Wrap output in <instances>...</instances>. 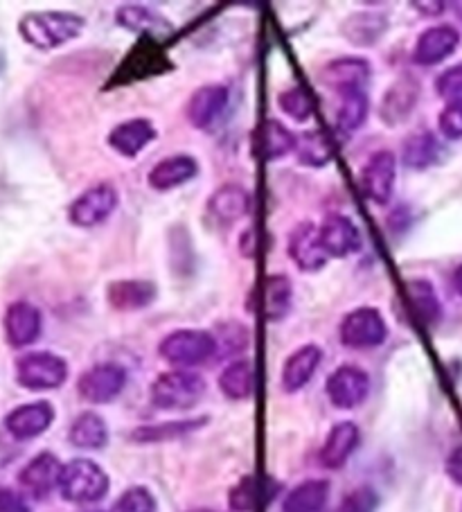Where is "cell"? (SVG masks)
I'll list each match as a JSON object with an SVG mask.
<instances>
[{
  "mask_svg": "<svg viewBox=\"0 0 462 512\" xmlns=\"http://www.w3.org/2000/svg\"><path fill=\"white\" fill-rule=\"evenodd\" d=\"M325 393L336 409L352 411L366 402L370 393V377L359 366H341L327 377Z\"/></svg>",
  "mask_w": 462,
  "mask_h": 512,
  "instance_id": "8fae6325",
  "label": "cell"
},
{
  "mask_svg": "<svg viewBox=\"0 0 462 512\" xmlns=\"http://www.w3.org/2000/svg\"><path fill=\"white\" fill-rule=\"evenodd\" d=\"M158 287L151 280H113L106 287V300L118 312H140L156 303Z\"/></svg>",
  "mask_w": 462,
  "mask_h": 512,
  "instance_id": "7402d4cb",
  "label": "cell"
},
{
  "mask_svg": "<svg viewBox=\"0 0 462 512\" xmlns=\"http://www.w3.org/2000/svg\"><path fill=\"white\" fill-rule=\"evenodd\" d=\"M379 506V494L370 485L354 488L350 494H345L341 501L339 512H375Z\"/></svg>",
  "mask_w": 462,
  "mask_h": 512,
  "instance_id": "b9f144b4",
  "label": "cell"
},
{
  "mask_svg": "<svg viewBox=\"0 0 462 512\" xmlns=\"http://www.w3.org/2000/svg\"><path fill=\"white\" fill-rule=\"evenodd\" d=\"M447 474L453 483L462 485V447L453 449L451 456L447 458Z\"/></svg>",
  "mask_w": 462,
  "mask_h": 512,
  "instance_id": "bcb514c9",
  "label": "cell"
},
{
  "mask_svg": "<svg viewBox=\"0 0 462 512\" xmlns=\"http://www.w3.org/2000/svg\"><path fill=\"white\" fill-rule=\"evenodd\" d=\"M219 391L228 400L242 402L248 400L255 391V366L248 359H237L228 364L219 375Z\"/></svg>",
  "mask_w": 462,
  "mask_h": 512,
  "instance_id": "836d02e7",
  "label": "cell"
},
{
  "mask_svg": "<svg viewBox=\"0 0 462 512\" xmlns=\"http://www.w3.org/2000/svg\"><path fill=\"white\" fill-rule=\"evenodd\" d=\"M52 420H55V409L50 402H30L16 406L5 418V429L16 440H32L46 434Z\"/></svg>",
  "mask_w": 462,
  "mask_h": 512,
  "instance_id": "44dd1931",
  "label": "cell"
},
{
  "mask_svg": "<svg viewBox=\"0 0 462 512\" xmlns=\"http://www.w3.org/2000/svg\"><path fill=\"white\" fill-rule=\"evenodd\" d=\"M287 253L291 262L302 273H318L325 269L327 253L321 246V237H318V226L314 222H300L291 228L289 240H287Z\"/></svg>",
  "mask_w": 462,
  "mask_h": 512,
  "instance_id": "7c38bea8",
  "label": "cell"
},
{
  "mask_svg": "<svg viewBox=\"0 0 462 512\" xmlns=\"http://www.w3.org/2000/svg\"><path fill=\"white\" fill-rule=\"evenodd\" d=\"M115 512H156V499L147 488H129L115 501Z\"/></svg>",
  "mask_w": 462,
  "mask_h": 512,
  "instance_id": "ab89813d",
  "label": "cell"
},
{
  "mask_svg": "<svg viewBox=\"0 0 462 512\" xmlns=\"http://www.w3.org/2000/svg\"><path fill=\"white\" fill-rule=\"evenodd\" d=\"M118 203L120 194L113 183L91 185L68 206V222L77 228H95L115 213Z\"/></svg>",
  "mask_w": 462,
  "mask_h": 512,
  "instance_id": "ba28073f",
  "label": "cell"
},
{
  "mask_svg": "<svg viewBox=\"0 0 462 512\" xmlns=\"http://www.w3.org/2000/svg\"><path fill=\"white\" fill-rule=\"evenodd\" d=\"M417 97H420V86H417L411 75H402L390 84L384 97H381L379 118L384 120V125L388 127L402 125V122L415 111Z\"/></svg>",
  "mask_w": 462,
  "mask_h": 512,
  "instance_id": "d6986e66",
  "label": "cell"
},
{
  "mask_svg": "<svg viewBox=\"0 0 462 512\" xmlns=\"http://www.w3.org/2000/svg\"><path fill=\"white\" fill-rule=\"evenodd\" d=\"M230 102V91L224 84H206L190 95L188 120L194 129L206 131L215 127L224 116Z\"/></svg>",
  "mask_w": 462,
  "mask_h": 512,
  "instance_id": "5bb4252c",
  "label": "cell"
},
{
  "mask_svg": "<svg viewBox=\"0 0 462 512\" xmlns=\"http://www.w3.org/2000/svg\"><path fill=\"white\" fill-rule=\"evenodd\" d=\"M115 23L120 28L142 34V39H156L161 41L165 34L174 32V25L145 5H122L115 12Z\"/></svg>",
  "mask_w": 462,
  "mask_h": 512,
  "instance_id": "cb8c5ba5",
  "label": "cell"
},
{
  "mask_svg": "<svg viewBox=\"0 0 462 512\" xmlns=\"http://www.w3.org/2000/svg\"><path fill=\"white\" fill-rule=\"evenodd\" d=\"M61 470L64 465L59 463V458L50 452H43L34 456L32 461L23 467L19 474V483L23 485L25 492H30L32 497H48V494L59 488Z\"/></svg>",
  "mask_w": 462,
  "mask_h": 512,
  "instance_id": "603a6c76",
  "label": "cell"
},
{
  "mask_svg": "<svg viewBox=\"0 0 462 512\" xmlns=\"http://www.w3.org/2000/svg\"><path fill=\"white\" fill-rule=\"evenodd\" d=\"M201 425H206V418L201 420H183V422H167V425H154V427H140L133 431V440L138 443H158V440H172V438H181L190 431L199 429Z\"/></svg>",
  "mask_w": 462,
  "mask_h": 512,
  "instance_id": "8d00e7d4",
  "label": "cell"
},
{
  "mask_svg": "<svg viewBox=\"0 0 462 512\" xmlns=\"http://www.w3.org/2000/svg\"><path fill=\"white\" fill-rule=\"evenodd\" d=\"M199 176V161L190 154H174L156 163L147 174V183L156 192H170L183 188L185 183L194 181Z\"/></svg>",
  "mask_w": 462,
  "mask_h": 512,
  "instance_id": "ffe728a7",
  "label": "cell"
},
{
  "mask_svg": "<svg viewBox=\"0 0 462 512\" xmlns=\"http://www.w3.org/2000/svg\"><path fill=\"white\" fill-rule=\"evenodd\" d=\"M330 499V481L309 479L293 488L282 503L284 512H321Z\"/></svg>",
  "mask_w": 462,
  "mask_h": 512,
  "instance_id": "e575fe53",
  "label": "cell"
},
{
  "mask_svg": "<svg viewBox=\"0 0 462 512\" xmlns=\"http://www.w3.org/2000/svg\"><path fill=\"white\" fill-rule=\"evenodd\" d=\"M323 361V350L314 346V343H307V346L298 348L293 355L284 361L282 366V388L287 393H298L300 388H305L312 377L316 375L318 366Z\"/></svg>",
  "mask_w": 462,
  "mask_h": 512,
  "instance_id": "83f0119b",
  "label": "cell"
},
{
  "mask_svg": "<svg viewBox=\"0 0 462 512\" xmlns=\"http://www.w3.org/2000/svg\"><path fill=\"white\" fill-rule=\"evenodd\" d=\"M257 298H260V312L266 316V321L280 323L287 319L293 307V285L289 276L284 273L266 276L262 287L257 289Z\"/></svg>",
  "mask_w": 462,
  "mask_h": 512,
  "instance_id": "484cf974",
  "label": "cell"
},
{
  "mask_svg": "<svg viewBox=\"0 0 462 512\" xmlns=\"http://www.w3.org/2000/svg\"><path fill=\"white\" fill-rule=\"evenodd\" d=\"M158 136V131L154 127V122L147 118H131L127 122H120L115 125L109 136H106V145H109L115 154H120L124 158H136L140 152L154 143Z\"/></svg>",
  "mask_w": 462,
  "mask_h": 512,
  "instance_id": "ac0fdd59",
  "label": "cell"
},
{
  "mask_svg": "<svg viewBox=\"0 0 462 512\" xmlns=\"http://www.w3.org/2000/svg\"><path fill=\"white\" fill-rule=\"evenodd\" d=\"M109 485V476L95 461L75 458L61 470L59 492L70 503H95L106 497Z\"/></svg>",
  "mask_w": 462,
  "mask_h": 512,
  "instance_id": "277c9868",
  "label": "cell"
},
{
  "mask_svg": "<svg viewBox=\"0 0 462 512\" xmlns=\"http://www.w3.org/2000/svg\"><path fill=\"white\" fill-rule=\"evenodd\" d=\"M361 190L366 197L377 203V206H386L393 199L395 183H397V156L390 149H379V152L370 154V158L361 167L359 174Z\"/></svg>",
  "mask_w": 462,
  "mask_h": 512,
  "instance_id": "9c48e42d",
  "label": "cell"
},
{
  "mask_svg": "<svg viewBox=\"0 0 462 512\" xmlns=\"http://www.w3.org/2000/svg\"><path fill=\"white\" fill-rule=\"evenodd\" d=\"M206 391V379L199 373L176 368L154 379V384H151V402L163 411H188L203 400Z\"/></svg>",
  "mask_w": 462,
  "mask_h": 512,
  "instance_id": "7a4b0ae2",
  "label": "cell"
},
{
  "mask_svg": "<svg viewBox=\"0 0 462 512\" xmlns=\"http://www.w3.org/2000/svg\"><path fill=\"white\" fill-rule=\"evenodd\" d=\"M406 296H408V303H411V307H413L415 316L426 325V328H433V325L442 319L440 298H438V294H435V287L429 280H424V278L408 280Z\"/></svg>",
  "mask_w": 462,
  "mask_h": 512,
  "instance_id": "d6a6232c",
  "label": "cell"
},
{
  "mask_svg": "<svg viewBox=\"0 0 462 512\" xmlns=\"http://www.w3.org/2000/svg\"><path fill=\"white\" fill-rule=\"evenodd\" d=\"M296 154L298 161L307 167H323L330 163V149H327L325 140L316 131H307V134L298 136Z\"/></svg>",
  "mask_w": 462,
  "mask_h": 512,
  "instance_id": "f35d334b",
  "label": "cell"
},
{
  "mask_svg": "<svg viewBox=\"0 0 462 512\" xmlns=\"http://www.w3.org/2000/svg\"><path fill=\"white\" fill-rule=\"evenodd\" d=\"M278 107L284 116H289L296 122H307L314 116L312 95H309L302 86L284 88V91L278 95Z\"/></svg>",
  "mask_w": 462,
  "mask_h": 512,
  "instance_id": "74e56055",
  "label": "cell"
},
{
  "mask_svg": "<svg viewBox=\"0 0 462 512\" xmlns=\"http://www.w3.org/2000/svg\"><path fill=\"white\" fill-rule=\"evenodd\" d=\"M68 438L79 449H102L109 443V427H106L102 416L86 411L82 416H77L73 427H70Z\"/></svg>",
  "mask_w": 462,
  "mask_h": 512,
  "instance_id": "d590c367",
  "label": "cell"
},
{
  "mask_svg": "<svg viewBox=\"0 0 462 512\" xmlns=\"http://www.w3.org/2000/svg\"><path fill=\"white\" fill-rule=\"evenodd\" d=\"M460 43V34L453 25H433L417 37L413 46V64L415 66H438L456 52Z\"/></svg>",
  "mask_w": 462,
  "mask_h": 512,
  "instance_id": "e0dca14e",
  "label": "cell"
},
{
  "mask_svg": "<svg viewBox=\"0 0 462 512\" xmlns=\"http://www.w3.org/2000/svg\"><path fill=\"white\" fill-rule=\"evenodd\" d=\"M0 512H30V508L19 492L0 490Z\"/></svg>",
  "mask_w": 462,
  "mask_h": 512,
  "instance_id": "f6af8a7d",
  "label": "cell"
},
{
  "mask_svg": "<svg viewBox=\"0 0 462 512\" xmlns=\"http://www.w3.org/2000/svg\"><path fill=\"white\" fill-rule=\"evenodd\" d=\"M127 370H124L120 364H97L93 368H88L86 373L79 377L77 382V391L79 397L91 404H109L115 397H120V393L127 386Z\"/></svg>",
  "mask_w": 462,
  "mask_h": 512,
  "instance_id": "30bf717a",
  "label": "cell"
},
{
  "mask_svg": "<svg viewBox=\"0 0 462 512\" xmlns=\"http://www.w3.org/2000/svg\"><path fill=\"white\" fill-rule=\"evenodd\" d=\"M435 91L449 102L462 97V64L444 70V73L435 79Z\"/></svg>",
  "mask_w": 462,
  "mask_h": 512,
  "instance_id": "ee69618b",
  "label": "cell"
},
{
  "mask_svg": "<svg viewBox=\"0 0 462 512\" xmlns=\"http://www.w3.org/2000/svg\"><path fill=\"white\" fill-rule=\"evenodd\" d=\"M442 154L444 149L433 131L422 129L404 140L402 161L408 170H429L442 161Z\"/></svg>",
  "mask_w": 462,
  "mask_h": 512,
  "instance_id": "4dcf8cb0",
  "label": "cell"
},
{
  "mask_svg": "<svg viewBox=\"0 0 462 512\" xmlns=\"http://www.w3.org/2000/svg\"><path fill=\"white\" fill-rule=\"evenodd\" d=\"M339 111H336V131L350 138L366 125L370 113L368 91H350L339 95Z\"/></svg>",
  "mask_w": 462,
  "mask_h": 512,
  "instance_id": "1f68e13d",
  "label": "cell"
},
{
  "mask_svg": "<svg viewBox=\"0 0 462 512\" xmlns=\"http://www.w3.org/2000/svg\"><path fill=\"white\" fill-rule=\"evenodd\" d=\"M318 237L327 258H350L361 251V233L357 224L345 215H330L318 226Z\"/></svg>",
  "mask_w": 462,
  "mask_h": 512,
  "instance_id": "2e32d148",
  "label": "cell"
},
{
  "mask_svg": "<svg viewBox=\"0 0 462 512\" xmlns=\"http://www.w3.org/2000/svg\"><path fill=\"white\" fill-rule=\"evenodd\" d=\"M257 497H260V488H257L255 476H244L233 490H230V508L235 512H251L257 506Z\"/></svg>",
  "mask_w": 462,
  "mask_h": 512,
  "instance_id": "60d3db41",
  "label": "cell"
},
{
  "mask_svg": "<svg viewBox=\"0 0 462 512\" xmlns=\"http://www.w3.org/2000/svg\"><path fill=\"white\" fill-rule=\"evenodd\" d=\"M167 70H172V61L161 48V41L140 39L138 46L122 59V64L113 73L111 86H131L140 79L163 75Z\"/></svg>",
  "mask_w": 462,
  "mask_h": 512,
  "instance_id": "8992f818",
  "label": "cell"
},
{
  "mask_svg": "<svg viewBox=\"0 0 462 512\" xmlns=\"http://www.w3.org/2000/svg\"><path fill=\"white\" fill-rule=\"evenodd\" d=\"M361 443V431L354 422H339L330 429L325 443L321 447V465L327 470H341L350 461V456L357 452Z\"/></svg>",
  "mask_w": 462,
  "mask_h": 512,
  "instance_id": "4316f807",
  "label": "cell"
},
{
  "mask_svg": "<svg viewBox=\"0 0 462 512\" xmlns=\"http://www.w3.org/2000/svg\"><path fill=\"white\" fill-rule=\"evenodd\" d=\"M388 16L384 12H354L341 23V34L352 46L370 48L388 32Z\"/></svg>",
  "mask_w": 462,
  "mask_h": 512,
  "instance_id": "f546056e",
  "label": "cell"
},
{
  "mask_svg": "<svg viewBox=\"0 0 462 512\" xmlns=\"http://www.w3.org/2000/svg\"><path fill=\"white\" fill-rule=\"evenodd\" d=\"M453 287H456V291L462 296V264L456 269V273H453Z\"/></svg>",
  "mask_w": 462,
  "mask_h": 512,
  "instance_id": "c3c4849f",
  "label": "cell"
},
{
  "mask_svg": "<svg viewBox=\"0 0 462 512\" xmlns=\"http://www.w3.org/2000/svg\"><path fill=\"white\" fill-rule=\"evenodd\" d=\"M440 134L447 140H462V97L447 102L438 118Z\"/></svg>",
  "mask_w": 462,
  "mask_h": 512,
  "instance_id": "7bdbcfd3",
  "label": "cell"
},
{
  "mask_svg": "<svg viewBox=\"0 0 462 512\" xmlns=\"http://www.w3.org/2000/svg\"><path fill=\"white\" fill-rule=\"evenodd\" d=\"M208 213L219 224H237L251 213V194L237 183H224L210 194Z\"/></svg>",
  "mask_w": 462,
  "mask_h": 512,
  "instance_id": "d4e9b609",
  "label": "cell"
},
{
  "mask_svg": "<svg viewBox=\"0 0 462 512\" xmlns=\"http://www.w3.org/2000/svg\"><path fill=\"white\" fill-rule=\"evenodd\" d=\"M411 7L420 10L424 16H440L444 14V10H447V3H422V0H415V3H411Z\"/></svg>",
  "mask_w": 462,
  "mask_h": 512,
  "instance_id": "7dc6e473",
  "label": "cell"
},
{
  "mask_svg": "<svg viewBox=\"0 0 462 512\" xmlns=\"http://www.w3.org/2000/svg\"><path fill=\"white\" fill-rule=\"evenodd\" d=\"M68 379V364L55 352H28L16 359V382L28 391H55Z\"/></svg>",
  "mask_w": 462,
  "mask_h": 512,
  "instance_id": "5b68a950",
  "label": "cell"
},
{
  "mask_svg": "<svg viewBox=\"0 0 462 512\" xmlns=\"http://www.w3.org/2000/svg\"><path fill=\"white\" fill-rule=\"evenodd\" d=\"M298 136L280 120H264L255 134V149L264 161H280V158L296 152Z\"/></svg>",
  "mask_w": 462,
  "mask_h": 512,
  "instance_id": "f1b7e54d",
  "label": "cell"
},
{
  "mask_svg": "<svg viewBox=\"0 0 462 512\" xmlns=\"http://www.w3.org/2000/svg\"><path fill=\"white\" fill-rule=\"evenodd\" d=\"M339 339L345 348L370 350L388 339V325L377 307H357L345 314L339 328Z\"/></svg>",
  "mask_w": 462,
  "mask_h": 512,
  "instance_id": "52a82bcc",
  "label": "cell"
},
{
  "mask_svg": "<svg viewBox=\"0 0 462 512\" xmlns=\"http://www.w3.org/2000/svg\"><path fill=\"white\" fill-rule=\"evenodd\" d=\"M321 82L339 95L350 91H366L370 82V61L363 57L334 59L323 66Z\"/></svg>",
  "mask_w": 462,
  "mask_h": 512,
  "instance_id": "9a60e30c",
  "label": "cell"
},
{
  "mask_svg": "<svg viewBox=\"0 0 462 512\" xmlns=\"http://www.w3.org/2000/svg\"><path fill=\"white\" fill-rule=\"evenodd\" d=\"M215 352L217 337L208 330L181 328L170 332L158 343V355H161V359L183 370L206 364V361L215 357Z\"/></svg>",
  "mask_w": 462,
  "mask_h": 512,
  "instance_id": "3957f363",
  "label": "cell"
},
{
  "mask_svg": "<svg viewBox=\"0 0 462 512\" xmlns=\"http://www.w3.org/2000/svg\"><path fill=\"white\" fill-rule=\"evenodd\" d=\"M5 341L12 348H28L41 337L43 314L30 300H14L3 316Z\"/></svg>",
  "mask_w": 462,
  "mask_h": 512,
  "instance_id": "4fadbf2b",
  "label": "cell"
},
{
  "mask_svg": "<svg viewBox=\"0 0 462 512\" xmlns=\"http://www.w3.org/2000/svg\"><path fill=\"white\" fill-rule=\"evenodd\" d=\"M84 30L86 19L75 12H30L19 21L21 39L41 52L66 46Z\"/></svg>",
  "mask_w": 462,
  "mask_h": 512,
  "instance_id": "6da1fadb",
  "label": "cell"
}]
</instances>
